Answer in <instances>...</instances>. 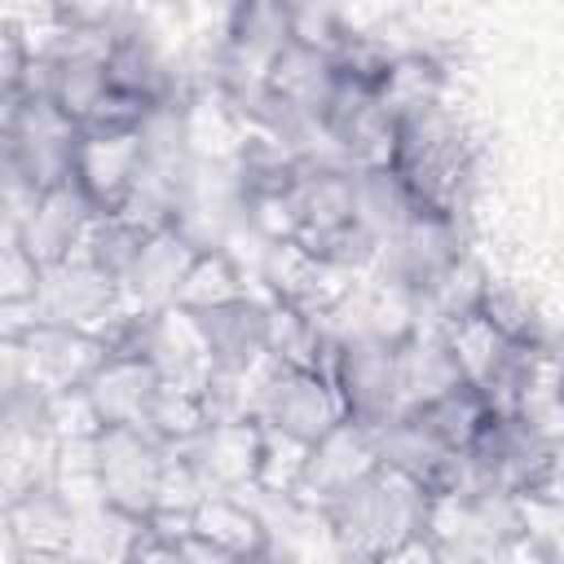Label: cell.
Returning a JSON list of instances; mask_svg holds the SVG:
<instances>
[{
	"label": "cell",
	"mask_w": 564,
	"mask_h": 564,
	"mask_svg": "<svg viewBox=\"0 0 564 564\" xmlns=\"http://www.w3.org/2000/svg\"><path fill=\"white\" fill-rule=\"evenodd\" d=\"M101 216V207L84 194V185L70 176L62 185L40 189L13 220H9V238L35 260V264H53L66 260L84 247L93 220Z\"/></svg>",
	"instance_id": "277c9868"
},
{
	"label": "cell",
	"mask_w": 564,
	"mask_h": 564,
	"mask_svg": "<svg viewBox=\"0 0 564 564\" xmlns=\"http://www.w3.org/2000/svg\"><path fill=\"white\" fill-rule=\"evenodd\" d=\"M379 441L375 427L357 423V419H339L326 436H317L308 445V463H304V480H300V502L326 511L339 494H348L352 485H361L375 467H379Z\"/></svg>",
	"instance_id": "52a82bcc"
},
{
	"label": "cell",
	"mask_w": 564,
	"mask_h": 564,
	"mask_svg": "<svg viewBox=\"0 0 564 564\" xmlns=\"http://www.w3.org/2000/svg\"><path fill=\"white\" fill-rule=\"evenodd\" d=\"M326 370H330L335 392L344 401V419L379 427L383 419L405 414V397H401V339H383V335L330 339Z\"/></svg>",
	"instance_id": "3957f363"
},
{
	"label": "cell",
	"mask_w": 564,
	"mask_h": 564,
	"mask_svg": "<svg viewBox=\"0 0 564 564\" xmlns=\"http://www.w3.org/2000/svg\"><path fill=\"white\" fill-rule=\"evenodd\" d=\"M194 260H198V247L176 225L150 229L137 247V256L128 260V269L119 273L123 313H163V308L181 304V286H185Z\"/></svg>",
	"instance_id": "8992f818"
},
{
	"label": "cell",
	"mask_w": 564,
	"mask_h": 564,
	"mask_svg": "<svg viewBox=\"0 0 564 564\" xmlns=\"http://www.w3.org/2000/svg\"><path fill=\"white\" fill-rule=\"evenodd\" d=\"M159 392L163 375L141 352H106V361L84 383V397L101 427H145Z\"/></svg>",
	"instance_id": "9c48e42d"
},
{
	"label": "cell",
	"mask_w": 564,
	"mask_h": 564,
	"mask_svg": "<svg viewBox=\"0 0 564 564\" xmlns=\"http://www.w3.org/2000/svg\"><path fill=\"white\" fill-rule=\"evenodd\" d=\"M432 489L401 467L379 463L361 485L326 507L330 538L357 555H401L410 542L427 538Z\"/></svg>",
	"instance_id": "6da1fadb"
},
{
	"label": "cell",
	"mask_w": 564,
	"mask_h": 564,
	"mask_svg": "<svg viewBox=\"0 0 564 564\" xmlns=\"http://www.w3.org/2000/svg\"><path fill=\"white\" fill-rule=\"evenodd\" d=\"M256 419L273 432H286V436H300L313 445L344 419V401H339L326 366H282L278 361L264 383V397L256 405Z\"/></svg>",
	"instance_id": "5b68a950"
},
{
	"label": "cell",
	"mask_w": 564,
	"mask_h": 564,
	"mask_svg": "<svg viewBox=\"0 0 564 564\" xmlns=\"http://www.w3.org/2000/svg\"><path fill=\"white\" fill-rule=\"evenodd\" d=\"M172 463L176 445L163 441L154 427H101L93 436L97 498L123 516L150 520L159 511Z\"/></svg>",
	"instance_id": "7a4b0ae2"
},
{
	"label": "cell",
	"mask_w": 564,
	"mask_h": 564,
	"mask_svg": "<svg viewBox=\"0 0 564 564\" xmlns=\"http://www.w3.org/2000/svg\"><path fill=\"white\" fill-rule=\"evenodd\" d=\"M145 145H141V123H115V128H84L79 132V150H75V181L84 185V194L101 207L115 212L137 172H141Z\"/></svg>",
	"instance_id": "ba28073f"
}]
</instances>
